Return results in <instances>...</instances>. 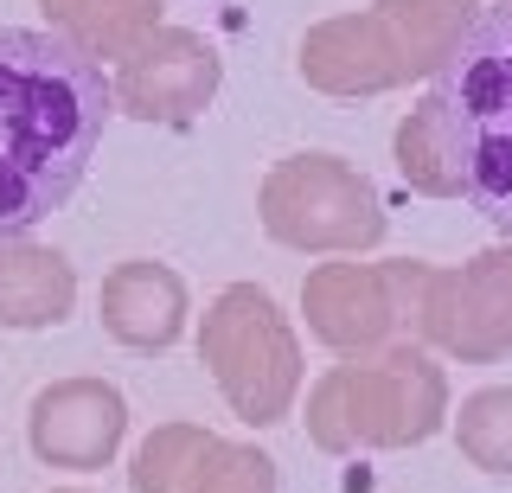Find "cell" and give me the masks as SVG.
Returning a JSON list of instances; mask_svg holds the SVG:
<instances>
[{"label":"cell","mask_w":512,"mask_h":493,"mask_svg":"<svg viewBox=\"0 0 512 493\" xmlns=\"http://www.w3.org/2000/svg\"><path fill=\"white\" fill-rule=\"evenodd\" d=\"M77 301V276L58 250L0 237V327H58Z\"/></svg>","instance_id":"13"},{"label":"cell","mask_w":512,"mask_h":493,"mask_svg":"<svg viewBox=\"0 0 512 493\" xmlns=\"http://www.w3.org/2000/svg\"><path fill=\"white\" fill-rule=\"evenodd\" d=\"M135 493H276V461L199 423H160L128 468Z\"/></svg>","instance_id":"10"},{"label":"cell","mask_w":512,"mask_h":493,"mask_svg":"<svg viewBox=\"0 0 512 493\" xmlns=\"http://www.w3.org/2000/svg\"><path fill=\"white\" fill-rule=\"evenodd\" d=\"M58 39H71L84 58H122L160 26V0H39Z\"/></svg>","instance_id":"14"},{"label":"cell","mask_w":512,"mask_h":493,"mask_svg":"<svg viewBox=\"0 0 512 493\" xmlns=\"http://www.w3.org/2000/svg\"><path fill=\"white\" fill-rule=\"evenodd\" d=\"M122 429H128V404L116 385L103 378H64V385H45L32 397V417H26V436H32V455L52 461V468H103L109 455L122 449Z\"/></svg>","instance_id":"11"},{"label":"cell","mask_w":512,"mask_h":493,"mask_svg":"<svg viewBox=\"0 0 512 493\" xmlns=\"http://www.w3.org/2000/svg\"><path fill=\"white\" fill-rule=\"evenodd\" d=\"M397 173L429 199H455L461 193V167H455V148H448V135H442L436 97H423L404 122H397Z\"/></svg>","instance_id":"15"},{"label":"cell","mask_w":512,"mask_h":493,"mask_svg":"<svg viewBox=\"0 0 512 493\" xmlns=\"http://www.w3.org/2000/svg\"><path fill=\"white\" fill-rule=\"evenodd\" d=\"M429 97L442 109L461 193L487 212L493 231H512V7L474 13Z\"/></svg>","instance_id":"3"},{"label":"cell","mask_w":512,"mask_h":493,"mask_svg":"<svg viewBox=\"0 0 512 493\" xmlns=\"http://www.w3.org/2000/svg\"><path fill=\"white\" fill-rule=\"evenodd\" d=\"M429 263H320L301 282V308H308V333L333 346L340 359H372L397 333H416V308H423Z\"/></svg>","instance_id":"7"},{"label":"cell","mask_w":512,"mask_h":493,"mask_svg":"<svg viewBox=\"0 0 512 493\" xmlns=\"http://www.w3.org/2000/svg\"><path fill=\"white\" fill-rule=\"evenodd\" d=\"M448 417V378L416 346H384L372 359L333 365L308 397V436L314 449H410L429 442Z\"/></svg>","instance_id":"4"},{"label":"cell","mask_w":512,"mask_h":493,"mask_svg":"<svg viewBox=\"0 0 512 493\" xmlns=\"http://www.w3.org/2000/svg\"><path fill=\"white\" fill-rule=\"evenodd\" d=\"M506 7H512V0H506Z\"/></svg>","instance_id":"18"},{"label":"cell","mask_w":512,"mask_h":493,"mask_svg":"<svg viewBox=\"0 0 512 493\" xmlns=\"http://www.w3.org/2000/svg\"><path fill=\"white\" fill-rule=\"evenodd\" d=\"M64 493H84V487H64Z\"/></svg>","instance_id":"17"},{"label":"cell","mask_w":512,"mask_h":493,"mask_svg":"<svg viewBox=\"0 0 512 493\" xmlns=\"http://www.w3.org/2000/svg\"><path fill=\"white\" fill-rule=\"evenodd\" d=\"M455 442L474 468L487 474H512V385H487L461 404L455 417Z\"/></svg>","instance_id":"16"},{"label":"cell","mask_w":512,"mask_h":493,"mask_svg":"<svg viewBox=\"0 0 512 493\" xmlns=\"http://www.w3.org/2000/svg\"><path fill=\"white\" fill-rule=\"evenodd\" d=\"M218 77H224V65L199 33H186V26H154L135 52H122L109 97L135 122H192L218 97Z\"/></svg>","instance_id":"9"},{"label":"cell","mask_w":512,"mask_h":493,"mask_svg":"<svg viewBox=\"0 0 512 493\" xmlns=\"http://www.w3.org/2000/svg\"><path fill=\"white\" fill-rule=\"evenodd\" d=\"M103 327H109V340L135 346V353L173 346L186 327V282L154 257L116 263L103 276Z\"/></svg>","instance_id":"12"},{"label":"cell","mask_w":512,"mask_h":493,"mask_svg":"<svg viewBox=\"0 0 512 493\" xmlns=\"http://www.w3.org/2000/svg\"><path fill=\"white\" fill-rule=\"evenodd\" d=\"M109 116L116 97L96 58L58 33L0 26V237H26L71 205Z\"/></svg>","instance_id":"1"},{"label":"cell","mask_w":512,"mask_h":493,"mask_svg":"<svg viewBox=\"0 0 512 493\" xmlns=\"http://www.w3.org/2000/svg\"><path fill=\"white\" fill-rule=\"evenodd\" d=\"M263 231L288 250H372L384 237L378 186L340 154H288L256 193Z\"/></svg>","instance_id":"6"},{"label":"cell","mask_w":512,"mask_h":493,"mask_svg":"<svg viewBox=\"0 0 512 493\" xmlns=\"http://www.w3.org/2000/svg\"><path fill=\"white\" fill-rule=\"evenodd\" d=\"M416 333L461 365H487L512 353V244L480 250L461 269H429Z\"/></svg>","instance_id":"8"},{"label":"cell","mask_w":512,"mask_h":493,"mask_svg":"<svg viewBox=\"0 0 512 493\" xmlns=\"http://www.w3.org/2000/svg\"><path fill=\"white\" fill-rule=\"evenodd\" d=\"M199 353L212 365L224 404L237 410L250 429H269L295 410L301 391V340L276 308V295L256 282H231L199 327Z\"/></svg>","instance_id":"5"},{"label":"cell","mask_w":512,"mask_h":493,"mask_svg":"<svg viewBox=\"0 0 512 493\" xmlns=\"http://www.w3.org/2000/svg\"><path fill=\"white\" fill-rule=\"evenodd\" d=\"M480 0H378L365 13L320 20L301 39V77L327 97H378L448 65Z\"/></svg>","instance_id":"2"}]
</instances>
